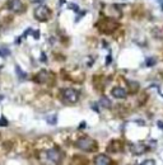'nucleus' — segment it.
Instances as JSON below:
<instances>
[{"instance_id":"obj_20","label":"nucleus","mask_w":163,"mask_h":165,"mask_svg":"<svg viewBox=\"0 0 163 165\" xmlns=\"http://www.w3.org/2000/svg\"><path fill=\"white\" fill-rule=\"evenodd\" d=\"M143 164H144V165H147V164H156V161H154V160H144Z\"/></svg>"},{"instance_id":"obj_23","label":"nucleus","mask_w":163,"mask_h":165,"mask_svg":"<svg viewBox=\"0 0 163 165\" xmlns=\"http://www.w3.org/2000/svg\"><path fill=\"white\" fill-rule=\"evenodd\" d=\"M70 8H72L73 10H75V11H78V10H79V8H78V7H75V4H70Z\"/></svg>"},{"instance_id":"obj_12","label":"nucleus","mask_w":163,"mask_h":165,"mask_svg":"<svg viewBox=\"0 0 163 165\" xmlns=\"http://www.w3.org/2000/svg\"><path fill=\"white\" fill-rule=\"evenodd\" d=\"M16 73L18 74V78H19L21 80H23V79H26V78H27V73L22 71V69H21V66H19V65H16Z\"/></svg>"},{"instance_id":"obj_9","label":"nucleus","mask_w":163,"mask_h":165,"mask_svg":"<svg viewBox=\"0 0 163 165\" xmlns=\"http://www.w3.org/2000/svg\"><path fill=\"white\" fill-rule=\"evenodd\" d=\"M50 76H51V75H50V73H49V71H46V70H41V71L36 75L35 81L40 82V84H44V82H47V81H49Z\"/></svg>"},{"instance_id":"obj_10","label":"nucleus","mask_w":163,"mask_h":165,"mask_svg":"<svg viewBox=\"0 0 163 165\" xmlns=\"http://www.w3.org/2000/svg\"><path fill=\"white\" fill-rule=\"evenodd\" d=\"M94 164L97 165H107V164H111V159L108 158L106 154H98L94 158Z\"/></svg>"},{"instance_id":"obj_1","label":"nucleus","mask_w":163,"mask_h":165,"mask_svg":"<svg viewBox=\"0 0 163 165\" xmlns=\"http://www.w3.org/2000/svg\"><path fill=\"white\" fill-rule=\"evenodd\" d=\"M77 147L83 151H87V153H94L98 149V144L96 140L91 139V137L83 136L77 141Z\"/></svg>"},{"instance_id":"obj_13","label":"nucleus","mask_w":163,"mask_h":165,"mask_svg":"<svg viewBox=\"0 0 163 165\" xmlns=\"http://www.w3.org/2000/svg\"><path fill=\"white\" fill-rule=\"evenodd\" d=\"M10 55V50L7 47H2L0 48V57H7Z\"/></svg>"},{"instance_id":"obj_17","label":"nucleus","mask_w":163,"mask_h":165,"mask_svg":"<svg viewBox=\"0 0 163 165\" xmlns=\"http://www.w3.org/2000/svg\"><path fill=\"white\" fill-rule=\"evenodd\" d=\"M112 61V57H111V55H108V56L106 57V65H110Z\"/></svg>"},{"instance_id":"obj_18","label":"nucleus","mask_w":163,"mask_h":165,"mask_svg":"<svg viewBox=\"0 0 163 165\" xmlns=\"http://www.w3.org/2000/svg\"><path fill=\"white\" fill-rule=\"evenodd\" d=\"M41 61H42V62L47 61V57H46V55H45V52H42V53H41Z\"/></svg>"},{"instance_id":"obj_4","label":"nucleus","mask_w":163,"mask_h":165,"mask_svg":"<svg viewBox=\"0 0 163 165\" xmlns=\"http://www.w3.org/2000/svg\"><path fill=\"white\" fill-rule=\"evenodd\" d=\"M35 18L40 22H47L51 18V10L46 5H40L35 10Z\"/></svg>"},{"instance_id":"obj_27","label":"nucleus","mask_w":163,"mask_h":165,"mask_svg":"<svg viewBox=\"0 0 163 165\" xmlns=\"http://www.w3.org/2000/svg\"><path fill=\"white\" fill-rule=\"evenodd\" d=\"M3 99V95H0V100H2Z\"/></svg>"},{"instance_id":"obj_28","label":"nucleus","mask_w":163,"mask_h":165,"mask_svg":"<svg viewBox=\"0 0 163 165\" xmlns=\"http://www.w3.org/2000/svg\"><path fill=\"white\" fill-rule=\"evenodd\" d=\"M162 9H163V5H162Z\"/></svg>"},{"instance_id":"obj_21","label":"nucleus","mask_w":163,"mask_h":165,"mask_svg":"<svg viewBox=\"0 0 163 165\" xmlns=\"http://www.w3.org/2000/svg\"><path fill=\"white\" fill-rule=\"evenodd\" d=\"M157 126H158L161 130H163V122H162V121H158V122H157Z\"/></svg>"},{"instance_id":"obj_3","label":"nucleus","mask_w":163,"mask_h":165,"mask_svg":"<svg viewBox=\"0 0 163 165\" xmlns=\"http://www.w3.org/2000/svg\"><path fill=\"white\" fill-rule=\"evenodd\" d=\"M61 98L64 102L66 103H70V104H74L79 100V93L75 90V89H72V88H68V89H64L61 91Z\"/></svg>"},{"instance_id":"obj_19","label":"nucleus","mask_w":163,"mask_h":165,"mask_svg":"<svg viewBox=\"0 0 163 165\" xmlns=\"http://www.w3.org/2000/svg\"><path fill=\"white\" fill-rule=\"evenodd\" d=\"M33 38H35V39H38V38H40V31L33 32Z\"/></svg>"},{"instance_id":"obj_2","label":"nucleus","mask_w":163,"mask_h":165,"mask_svg":"<svg viewBox=\"0 0 163 165\" xmlns=\"http://www.w3.org/2000/svg\"><path fill=\"white\" fill-rule=\"evenodd\" d=\"M97 25H98V28H100L101 32H103V33H112L114 31L117 29L119 23L116 20L111 19V18H103V19H101L97 23Z\"/></svg>"},{"instance_id":"obj_7","label":"nucleus","mask_w":163,"mask_h":165,"mask_svg":"<svg viewBox=\"0 0 163 165\" xmlns=\"http://www.w3.org/2000/svg\"><path fill=\"white\" fill-rule=\"evenodd\" d=\"M111 94H112V97L116 98V99H125L128 97V91L124 88H120V87H115L111 90Z\"/></svg>"},{"instance_id":"obj_14","label":"nucleus","mask_w":163,"mask_h":165,"mask_svg":"<svg viewBox=\"0 0 163 165\" xmlns=\"http://www.w3.org/2000/svg\"><path fill=\"white\" fill-rule=\"evenodd\" d=\"M145 64H147L148 67H152V66H154L157 64V59L156 57H148L147 61H145Z\"/></svg>"},{"instance_id":"obj_8","label":"nucleus","mask_w":163,"mask_h":165,"mask_svg":"<svg viewBox=\"0 0 163 165\" xmlns=\"http://www.w3.org/2000/svg\"><path fill=\"white\" fill-rule=\"evenodd\" d=\"M147 150H148V147L145 145H143V144H134L130 147V151L134 155H143Z\"/></svg>"},{"instance_id":"obj_6","label":"nucleus","mask_w":163,"mask_h":165,"mask_svg":"<svg viewBox=\"0 0 163 165\" xmlns=\"http://www.w3.org/2000/svg\"><path fill=\"white\" fill-rule=\"evenodd\" d=\"M47 159L52 163H60L61 161V151L58 147H52L47 150Z\"/></svg>"},{"instance_id":"obj_16","label":"nucleus","mask_w":163,"mask_h":165,"mask_svg":"<svg viewBox=\"0 0 163 165\" xmlns=\"http://www.w3.org/2000/svg\"><path fill=\"white\" fill-rule=\"evenodd\" d=\"M0 126H2V127L8 126V121L5 119V117H2V118H0Z\"/></svg>"},{"instance_id":"obj_5","label":"nucleus","mask_w":163,"mask_h":165,"mask_svg":"<svg viewBox=\"0 0 163 165\" xmlns=\"http://www.w3.org/2000/svg\"><path fill=\"white\" fill-rule=\"evenodd\" d=\"M8 9L13 13H23L26 10V7L22 3V0H9L8 2Z\"/></svg>"},{"instance_id":"obj_11","label":"nucleus","mask_w":163,"mask_h":165,"mask_svg":"<svg viewBox=\"0 0 163 165\" xmlns=\"http://www.w3.org/2000/svg\"><path fill=\"white\" fill-rule=\"evenodd\" d=\"M100 104L103 107V108H111V100L106 98V97H102L101 100H100Z\"/></svg>"},{"instance_id":"obj_22","label":"nucleus","mask_w":163,"mask_h":165,"mask_svg":"<svg viewBox=\"0 0 163 165\" xmlns=\"http://www.w3.org/2000/svg\"><path fill=\"white\" fill-rule=\"evenodd\" d=\"M86 126H87V123L83 121V122H82L80 125H79V128H86Z\"/></svg>"},{"instance_id":"obj_24","label":"nucleus","mask_w":163,"mask_h":165,"mask_svg":"<svg viewBox=\"0 0 163 165\" xmlns=\"http://www.w3.org/2000/svg\"><path fill=\"white\" fill-rule=\"evenodd\" d=\"M84 14H86V11H82V13H80V14H79V17H78V18H77V22H78V20H79V19H80V18H82V17H83V16H84Z\"/></svg>"},{"instance_id":"obj_15","label":"nucleus","mask_w":163,"mask_h":165,"mask_svg":"<svg viewBox=\"0 0 163 165\" xmlns=\"http://www.w3.org/2000/svg\"><path fill=\"white\" fill-rule=\"evenodd\" d=\"M47 122L49 123H52V125H55V123L58 122V116H50L47 118Z\"/></svg>"},{"instance_id":"obj_26","label":"nucleus","mask_w":163,"mask_h":165,"mask_svg":"<svg viewBox=\"0 0 163 165\" xmlns=\"http://www.w3.org/2000/svg\"><path fill=\"white\" fill-rule=\"evenodd\" d=\"M64 3H65V0H60V3H59V4H60V7H63V5H64Z\"/></svg>"},{"instance_id":"obj_25","label":"nucleus","mask_w":163,"mask_h":165,"mask_svg":"<svg viewBox=\"0 0 163 165\" xmlns=\"http://www.w3.org/2000/svg\"><path fill=\"white\" fill-rule=\"evenodd\" d=\"M30 32H31V28H30V29H27V31H26V32L23 33V37H27V34H28Z\"/></svg>"}]
</instances>
